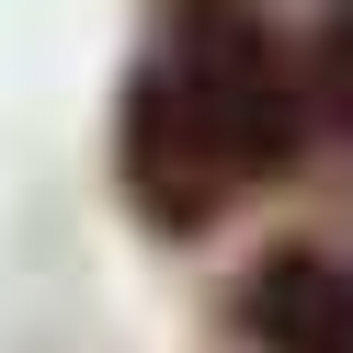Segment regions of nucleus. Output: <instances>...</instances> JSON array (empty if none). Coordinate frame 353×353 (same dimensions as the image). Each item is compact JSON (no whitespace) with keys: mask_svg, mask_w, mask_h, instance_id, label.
<instances>
[{"mask_svg":"<svg viewBox=\"0 0 353 353\" xmlns=\"http://www.w3.org/2000/svg\"><path fill=\"white\" fill-rule=\"evenodd\" d=\"M307 103H319V125L353 148V0H330L319 46H307Z\"/></svg>","mask_w":353,"mask_h":353,"instance_id":"20e7f679","label":"nucleus"},{"mask_svg":"<svg viewBox=\"0 0 353 353\" xmlns=\"http://www.w3.org/2000/svg\"><path fill=\"white\" fill-rule=\"evenodd\" d=\"M160 69L183 80V103L205 114V137L228 148L239 194L296 171V137H307V80L285 69L274 23H262L251 0H171V46Z\"/></svg>","mask_w":353,"mask_h":353,"instance_id":"f257e3e1","label":"nucleus"},{"mask_svg":"<svg viewBox=\"0 0 353 353\" xmlns=\"http://www.w3.org/2000/svg\"><path fill=\"white\" fill-rule=\"evenodd\" d=\"M251 330L262 353H353V274L307 239L251 262Z\"/></svg>","mask_w":353,"mask_h":353,"instance_id":"7ed1b4c3","label":"nucleus"},{"mask_svg":"<svg viewBox=\"0 0 353 353\" xmlns=\"http://www.w3.org/2000/svg\"><path fill=\"white\" fill-rule=\"evenodd\" d=\"M114 160H125V205H137L160 239H205L216 216H228V194H239L228 148L205 137V114L183 103V80H171L160 57H148V69L125 80V114H114Z\"/></svg>","mask_w":353,"mask_h":353,"instance_id":"f03ea898","label":"nucleus"}]
</instances>
